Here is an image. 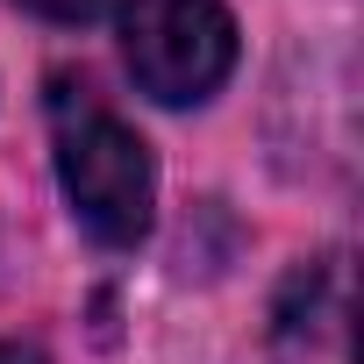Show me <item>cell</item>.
<instances>
[{
    "instance_id": "obj_1",
    "label": "cell",
    "mask_w": 364,
    "mask_h": 364,
    "mask_svg": "<svg viewBox=\"0 0 364 364\" xmlns=\"http://www.w3.org/2000/svg\"><path fill=\"white\" fill-rule=\"evenodd\" d=\"M50 136H58V186H65L79 229L107 250L143 243L150 208H157L150 143L72 79H50Z\"/></svg>"
},
{
    "instance_id": "obj_2",
    "label": "cell",
    "mask_w": 364,
    "mask_h": 364,
    "mask_svg": "<svg viewBox=\"0 0 364 364\" xmlns=\"http://www.w3.org/2000/svg\"><path fill=\"white\" fill-rule=\"evenodd\" d=\"M122 58L150 100L193 107L229 79L236 22L222 0H129L122 8Z\"/></svg>"
},
{
    "instance_id": "obj_3",
    "label": "cell",
    "mask_w": 364,
    "mask_h": 364,
    "mask_svg": "<svg viewBox=\"0 0 364 364\" xmlns=\"http://www.w3.org/2000/svg\"><path fill=\"white\" fill-rule=\"evenodd\" d=\"M29 15H43V22H93L100 8H114V0H22Z\"/></svg>"
},
{
    "instance_id": "obj_4",
    "label": "cell",
    "mask_w": 364,
    "mask_h": 364,
    "mask_svg": "<svg viewBox=\"0 0 364 364\" xmlns=\"http://www.w3.org/2000/svg\"><path fill=\"white\" fill-rule=\"evenodd\" d=\"M0 364H43L36 343H0Z\"/></svg>"
}]
</instances>
